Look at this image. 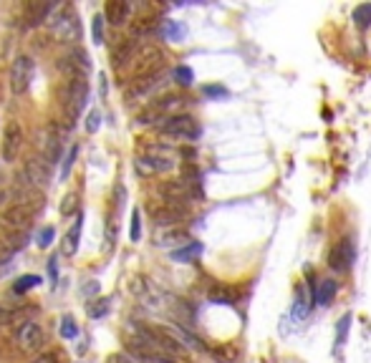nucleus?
<instances>
[{"label":"nucleus","instance_id":"obj_1","mask_svg":"<svg viewBox=\"0 0 371 363\" xmlns=\"http://www.w3.org/2000/svg\"><path fill=\"white\" fill-rule=\"evenodd\" d=\"M59 99H61V116H63V126L71 129L73 121L79 119V114L84 111V106H86V101H89L86 76H66V81L61 84Z\"/></svg>","mask_w":371,"mask_h":363},{"label":"nucleus","instance_id":"obj_2","mask_svg":"<svg viewBox=\"0 0 371 363\" xmlns=\"http://www.w3.org/2000/svg\"><path fill=\"white\" fill-rule=\"evenodd\" d=\"M165 61H167V56L159 46H154V43H144V46H139L137 48V53H134V61H132V81L162 73Z\"/></svg>","mask_w":371,"mask_h":363},{"label":"nucleus","instance_id":"obj_3","mask_svg":"<svg viewBox=\"0 0 371 363\" xmlns=\"http://www.w3.org/2000/svg\"><path fill=\"white\" fill-rule=\"evenodd\" d=\"M48 23L53 26V33L59 36L61 40H66V43H73V40L81 38V26H79V15L73 13L71 6H59V8H51V13H48Z\"/></svg>","mask_w":371,"mask_h":363},{"label":"nucleus","instance_id":"obj_4","mask_svg":"<svg viewBox=\"0 0 371 363\" xmlns=\"http://www.w3.org/2000/svg\"><path fill=\"white\" fill-rule=\"evenodd\" d=\"M33 217H36V210L28 205H15L6 207V210L0 212V230L6 232V235H28L31 225H33Z\"/></svg>","mask_w":371,"mask_h":363},{"label":"nucleus","instance_id":"obj_5","mask_svg":"<svg viewBox=\"0 0 371 363\" xmlns=\"http://www.w3.org/2000/svg\"><path fill=\"white\" fill-rule=\"evenodd\" d=\"M182 104H185V99L177 96V93L159 96V99H154L152 104L139 114V124H154V121H167L169 116H177Z\"/></svg>","mask_w":371,"mask_h":363},{"label":"nucleus","instance_id":"obj_6","mask_svg":"<svg viewBox=\"0 0 371 363\" xmlns=\"http://www.w3.org/2000/svg\"><path fill=\"white\" fill-rule=\"evenodd\" d=\"M159 132L172 139L195 141V139H199V124L195 116H190V114H177V116H169L167 121H162V124H159Z\"/></svg>","mask_w":371,"mask_h":363},{"label":"nucleus","instance_id":"obj_7","mask_svg":"<svg viewBox=\"0 0 371 363\" xmlns=\"http://www.w3.org/2000/svg\"><path fill=\"white\" fill-rule=\"evenodd\" d=\"M31 81H33V61L28 56H18L10 63V91L15 96H23L31 88Z\"/></svg>","mask_w":371,"mask_h":363},{"label":"nucleus","instance_id":"obj_8","mask_svg":"<svg viewBox=\"0 0 371 363\" xmlns=\"http://www.w3.org/2000/svg\"><path fill=\"white\" fill-rule=\"evenodd\" d=\"M15 343H18V348L23 350V353H36V350H40L43 343H46V333H43L40 323L31 320V323L20 325V328L15 330Z\"/></svg>","mask_w":371,"mask_h":363},{"label":"nucleus","instance_id":"obj_9","mask_svg":"<svg viewBox=\"0 0 371 363\" xmlns=\"http://www.w3.org/2000/svg\"><path fill=\"white\" fill-rule=\"evenodd\" d=\"M20 146H23V126H20V121L10 119L3 129V144H0L3 162H15V157L20 154Z\"/></svg>","mask_w":371,"mask_h":363},{"label":"nucleus","instance_id":"obj_10","mask_svg":"<svg viewBox=\"0 0 371 363\" xmlns=\"http://www.w3.org/2000/svg\"><path fill=\"white\" fill-rule=\"evenodd\" d=\"M152 217H154V225L174 227V225H179V222L187 217V207L177 205V202H167V199H165V205L152 207Z\"/></svg>","mask_w":371,"mask_h":363},{"label":"nucleus","instance_id":"obj_11","mask_svg":"<svg viewBox=\"0 0 371 363\" xmlns=\"http://www.w3.org/2000/svg\"><path fill=\"white\" fill-rule=\"evenodd\" d=\"M23 174H26L31 187H48V182H51V164L46 162V157H28Z\"/></svg>","mask_w":371,"mask_h":363},{"label":"nucleus","instance_id":"obj_12","mask_svg":"<svg viewBox=\"0 0 371 363\" xmlns=\"http://www.w3.org/2000/svg\"><path fill=\"white\" fill-rule=\"evenodd\" d=\"M351 263H354V242L349 238L338 240L331 247V252H328V268L336 272H344L351 268Z\"/></svg>","mask_w":371,"mask_h":363},{"label":"nucleus","instance_id":"obj_13","mask_svg":"<svg viewBox=\"0 0 371 363\" xmlns=\"http://www.w3.org/2000/svg\"><path fill=\"white\" fill-rule=\"evenodd\" d=\"M132 293L139 298L144 305H149V308H159V305H162V298H165L162 291H159L149 277H142V275L132 280Z\"/></svg>","mask_w":371,"mask_h":363},{"label":"nucleus","instance_id":"obj_14","mask_svg":"<svg viewBox=\"0 0 371 363\" xmlns=\"http://www.w3.org/2000/svg\"><path fill=\"white\" fill-rule=\"evenodd\" d=\"M162 79H165V73H157V76H146V79L132 81V84H129V88H126V101L152 96V93L162 86Z\"/></svg>","mask_w":371,"mask_h":363},{"label":"nucleus","instance_id":"obj_15","mask_svg":"<svg viewBox=\"0 0 371 363\" xmlns=\"http://www.w3.org/2000/svg\"><path fill=\"white\" fill-rule=\"evenodd\" d=\"M132 13V6L126 0H109L104 8V20H109L112 26H124Z\"/></svg>","mask_w":371,"mask_h":363},{"label":"nucleus","instance_id":"obj_16","mask_svg":"<svg viewBox=\"0 0 371 363\" xmlns=\"http://www.w3.org/2000/svg\"><path fill=\"white\" fill-rule=\"evenodd\" d=\"M137 40H132V38H124L119 43V46L114 48L112 51V66L114 68H124L126 63H132L134 61V53H137Z\"/></svg>","mask_w":371,"mask_h":363},{"label":"nucleus","instance_id":"obj_17","mask_svg":"<svg viewBox=\"0 0 371 363\" xmlns=\"http://www.w3.org/2000/svg\"><path fill=\"white\" fill-rule=\"evenodd\" d=\"M336 293H338V283L333 277H324L321 283L316 285V291H313V298H316L318 305H331L336 300Z\"/></svg>","mask_w":371,"mask_h":363},{"label":"nucleus","instance_id":"obj_18","mask_svg":"<svg viewBox=\"0 0 371 363\" xmlns=\"http://www.w3.org/2000/svg\"><path fill=\"white\" fill-rule=\"evenodd\" d=\"M79 240H81V215H79V219H76V225H73L71 230L63 235V240H61V255H63V258H73L76 250H79Z\"/></svg>","mask_w":371,"mask_h":363},{"label":"nucleus","instance_id":"obj_19","mask_svg":"<svg viewBox=\"0 0 371 363\" xmlns=\"http://www.w3.org/2000/svg\"><path fill=\"white\" fill-rule=\"evenodd\" d=\"M51 8L48 3H28L26 6V20L28 26H38L43 20H48V13H51Z\"/></svg>","mask_w":371,"mask_h":363},{"label":"nucleus","instance_id":"obj_20","mask_svg":"<svg viewBox=\"0 0 371 363\" xmlns=\"http://www.w3.org/2000/svg\"><path fill=\"white\" fill-rule=\"evenodd\" d=\"M202 255V242H187L185 247H179V250H172V260L174 263H192Z\"/></svg>","mask_w":371,"mask_h":363},{"label":"nucleus","instance_id":"obj_21","mask_svg":"<svg viewBox=\"0 0 371 363\" xmlns=\"http://www.w3.org/2000/svg\"><path fill=\"white\" fill-rule=\"evenodd\" d=\"M43 157H46V162L48 164H56V162H59L61 159V139H59V134L53 132H48L46 134V144H43Z\"/></svg>","mask_w":371,"mask_h":363},{"label":"nucleus","instance_id":"obj_22","mask_svg":"<svg viewBox=\"0 0 371 363\" xmlns=\"http://www.w3.org/2000/svg\"><path fill=\"white\" fill-rule=\"evenodd\" d=\"M308 311H311V305H308V298H305V291L298 285V288H296V298H293V318L303 320V318L308 316Z\"/></svg>","mask_w":371,"mask_h":363},{"label":"nucleus","instance_id":"obj_23","mask_svg":"<svg viewBox=\"0 0 371 363\" xmlns=\"http://www.w3.org/2000/svg\"><path fill=\"white\" fill-rule=\"evenodd\" d=\"M38 285H40L38 275H20L18 280H15V285H13V293H15V295H23V293L33 291V288H38Z\"/></svg>","mask_w":371,"mask_h":363},{"label":"nucleus","instance_id":"obj_24","mask_svg":"<svg viewBox=\"0 0 371 363\" xmlns=\"http://www.w3.org/2000/svg\"><path fill=\"white\" fill-rule=\"evenodd\" d=\"M210 298L215 300V303H232L235 300V291H230V288H220V285H215L210 291Z\"/></svg>","mask_w":371,"mask_h":363},{"label":"nucleus","instance_id":"obj_25","mask_svg":"<svg viewBox=\"0 0 371 363\" xmlns=\"http://www.w3.org/2000/svg\"><path fill=\"white\" fill-rule=\"evenodd\" d=\"M210 353H212V358H215L218 363H232L235 358H238V350L225 348V346H222V348H212Z\"/></svg>","mask_w":371,"mask_h":363},{"label":"nucleus","instance_id":"obj_26","mask_svg":"<svg viewBox=\"0 0 371 363\" xmlns=\"http://www.w3.org/2000/svg\"><path fill=\"white\" fill-rule=\"evenodd\" d=\"M354 20L358 28H371V6H358L354 10Z\"/></svg>","mask_w":371,"mask_h":363},{"label":"nucleus","instance_id":"obj_27","mask_svg":"<svg viewBox=\"0 0 371 363\" xmlns=\"http://www.w3.org/2000/svg\"><path fill=\"white\" fill-rule=\"evenodd\" d=\"M91 36H93V43H96V46L104 43V15H93Z\"/></svg>","mask_w":371,"mask_h":363},{"label":"nucleus","instance_id":"obj_28","mask_svg":"<svg viewBox=\"0 0 371 363\" xmlns=\"http://www.w3.org/2000/svg\"><path fill=\"white\" fill-rule=\"evenodd\" d=\"M192 79H195L192 68H187V66L174 68V81H177L179 86H190V84H192Z\"/></svg>","mask_w":371,"mask_h":363},{"label":"nucleus","instance_id":"obj_29","mask_svg":"<svg viewBox=\"0 0 371 363\" xmlns=\"http://www.w3.org/2000/svg\"><path fill=\"white\" fill-rule=\"evenodd\" d=\"M139 238H142V215H139V210H134L132 227H129V240H132V242H139Z\"/></svg>","mask_w":371,"mask_h":363},{"label":"nucleus","instance_id":"obj_30","mask_svg":"<svg viewBox=\"0 0 371 363\" xmlns=\"http://www.w3.org/2000/svg\"><path fill=\"white\" fill-rule=\"evenodd\" d=\"M61 336L68 338V341L79 336V325L73 323V318H71V316H66L63 320H61Z\"/></svg>","mask_w":371,"mask_h":363},{"label":"nucleus","instance_id":"obj_31","mask_svg":"<svg viewBox=\"0 0 371 363\" xmlns=\"http://www.w3.org/2000/svg\"><path fill=\"white\" fill-rule=\"evenodd\" d=\"M106 311H109V300H106V298H101V300H91V303H89V316L91 318L106 316Z\"/></svg>","mask_w":371,"mask_h":363},{"label":"nucleus","instance_id":"obj_32","mask_svg":"<svg viewBox=\"0 0 371 363\" xmlns=\"http://www.w3.org/2000/svg\"><path fill=\"white\" fill-rule=\"evenodd\" d=\"M154 28H157V20H154V18H142V20H137V26H134V36L152 33Z\"/></svg>","mask_w":371,"mask_h":363},{"label":"nucleus","instance_id":"obj_33","mask_svg":"<svg viewBox=\"0 0 371 363\" xmlns=\"http://www.w3.org/2000/svg\"><path fill=\"white\" fill-rule=\"evenodd\" d=\"M349 325H351V316H344L338 320V330H336V346L341 348L346 341V333H349Z\"/></svg>","mask_w":371,"mask_h":363},{"label":"nucleus","instance_id":"obj_34","mask_svg":"<svg viewBox=\"0 0 371 363\" xmlns=\"http://www.w3.org/2000/svg\"><path fill=\"white\" fill-rule=\"evenodd\" d=\"M165 36H167L169 40H179L182 36H185V28L177 26L174 20H167V23H165Z\"/></svg>","mask_w":371,"mask_h":363},{"label":"nucleus","instance_id":"obj_35","mask_svg":"<svg viewBox=\"0 0 371 363\" xmlns=\"http://www.w3.org/2000/svg\"><path fill=\"white\" fill-rule=\"evenodd\" d=\"M76 202H79L76 194H66V197H63V205H61V215H63V217L73 215V212H76Z\"/></svg>","mask_w":371,"mask_h":363},{"label":"nucleus","instance_id":"obj_36","mask_svg":"<svg viewBox=\"0 0 371 363\" xmlns=\"http://www.w3.org/2000/svg\"><path fill=\"white\" fill-rule=\"evenodd\" d=\"M76 157H79V146H73L71 152H68L66 162H63V169H61V179L68 177V172H71V167H73V162H76Z\"/></svg>","mask_w":371,"mask_h":363},{"label":"nucleus","instance_id":"obj_37","mask_svg":"<svg viewBox=\"0 0 371 363\" xmlns=\"http://www.w3.org/2000/svg\"><path fill=\"white\" fill-rule=\"evenodd\" d=\"M101 126V114L99 111H91L89 114V119H86V132L89 134H93L96 129Z\"/></svg>","mask_w":371,"mask_h":363},{"label":"nucleus","instance_id":"obj_38","mask_svg":"<svg viewBox=\"0 0 371 363\" xmlns=\"http://www.w3.org/2000/svg\"><path fill=\"white\" fill-rule=\"evenodd\" d=\"M205 96H210V99H225L227 88L225 86H205Z\"/></svg>","mask_w":371,"mask_h":363},{"label":"nucleus","instance_id":"obj_39","mask_svg":"<svg viewBox=\"0 0 371 363\" xmlns=\"http://www.w3.org/2000/svg\"><path fill=\"white\" fill-rule=\"evenodd\" d=\"M174 240H185L187 242V232H167L165 238L159 240V245H174Z\"/></svg>","mask_w":371,"mask_h":363},{"label":"nucleus","instance_id":"obj_40","mask_svg":"<svg viewBox=\"0 0 371 363\" xmlns=\"http://www.w3.org/2000/svg\"><path fill=\"white\" fill-rule=\"evenodd\" d=\"M51 242H53V227L40 230V235H38V245H40V247H48Z\"/></svg>","mask_w":371,"mask_h":363},{"label":"nucleus","instance_id":"obj_41","mask_svg":"<svg viewBox=\"0 0 371 363\" xmlns=\"http://www.w3.org/2000/svg\"><path fill=\"white\" fill-rule=\"evenodd\" d=\"M33 363H59V358H56V353H40Z\"/></svg>","mask_w":371,"mask_h":363},{"label":"nucleus","instance_id":"obj_42","mask_svg":"<svg viewBox=\"0 0 371 363\" xmlns=\"http://www.w3.org/2000/svg\"><path fill=\"white\" fill-rule=\"evenodd\" d=\"M109 363H134V361L126 353H114V356H109Z\"/></svg>","mask_w":371,"mask_h":363},{"label":"nucleus","instance_id":"obj_43","mask_svg":"<svg viewBox=\"0 0 371 363\" xmlns=\"http://www.w3.org/2000/svg\"><path fill=\"white\" fill-rule=\"evenodd\" d=\"M48 275H51V280H56V277H59V265H56V258L48 260Z\"/></svg>","mask_w":371,"mask_h":363},{"label":"nucleus","instance_id":"obj_44","mask_svg":"<svg viewBox=\"0 0 371 363\" xmlns=\"http://www.w3.org/2000/svg\"><path fill=\"white\" fill-rule=\"evenodd\" d=\"M0 202H3V194H0Z\"/></svg>","mask_w":371,"mask_h":363}]
</instances>
